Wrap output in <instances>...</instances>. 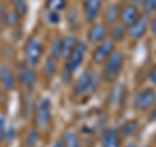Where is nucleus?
Wrapping results in <instances>:
<instances>
[{"instance_id":"nucleus-1","label":"nucleus","mask_w":156,"mask_h":147,"mask_svg":"<svg viewBox=\"0 0 156 147\" xmlns=\"http://www.w3.org/2000/svg\"><path fill=\"white\" fill-rule=\"evenodd\" d=\"M86 52H87V45L82 41H78L74 48L69 53V56L66 57V61L64 65V80L65 81H69L70 77L73 76V73L81 66L86 56Z\"/></svg>"},{"instance_id":"nucleus-2","label":"nucleus","mask_w":156,"mask_h":147,"mask_svg":"<svg viewBox=\"0 0 156 147\" xmlns=\"http://www.w3.org/2000/svg\"><path fill=\"white\" fill-rule=\"evenodd\" d=\"M125 64V56L121 51H115L112 55L107 59V61L103 65L101 70V77L105 82H113L122 72V68Z\"/></svg>"},{"instance_id":"nucleus-3","label":"nucleus","mask_w":156,"mask_h":147,"mask_svg":"<svg viewBox=\"0 0 156 147\" xmlns=\"http://www.w3.org/2000/svg\"><path fill=\"white\" fill-rule=\"evenodd\" d=\"M43 51H44V48H43L42 42L38 38H29L25 47H23V56H25L26 64H29L30 66L38 65L43 56Z\"/></svg>"},{"instance_id":"nucleus-4","label":"nucleus","mask_w":156,"mask_h":147,"mask_svg":"<svg viewBox=\"0 0 156 147\" xmlns=\"http://www.w3.org/2000/svg\"><path fill=\"white\" fill-rule=\"evenodd\" d=\"M133 104H134V108L140 112L152 109V107L156 104V91L154 89H151V87L138 91L136 95L134 96Z\"/></svg>"},{"instance_id":"nucleus-5","label":"nucleus","mask_w":156,"mask_h":147,"mask_svg":"<svg viewBox=\"0 0 156 147\" xmlns=\"http://www.w3.org/2000/svg\"><path fill=\"white\" fill-rule=\"evenodd\" d=\"M17 80L18 83L23 89L31 90L37 83V73L33 69V66L29 64H18L17 66Z\"/></svg>"},{"instance_id":"nucleus-6","label":"nucleus","mask_w":156,"mask_h":147,"mask_svg":"<svg viewBox=\"0 0 156 147\" xmlns=\"http://www.w3.org/2000/svg\"><path fill=\"white\" fill-rule=\"evenodd\" d=\"M52 106L50 99H42L35 111V126L38 129H46L51 121Z\"/></svg>"},{"instance_id":"nucleus-7","label":"nucleus","mask_w":156,"mask_h":147,"mask_svg":"<svg viewBox=\"0 0 156 147\" xmlns=\"http://www.w3.org/2000/svg\"><path fill=\"white\" fill-rule=\"evenodd\" d=\"M115 50V42L112 39H105L99 45H96L94 52H92V61L94 64L99 65V64H104L112 53H113Z\"/></svg>"},{"instance_id":"nucleus-8","label":"nucleus","mask_w":156,"mask_h":147,"mask_svg":"<svg viewBox=\"0 0 156 147\" xmlns=\"http://www.w3.org/2000/svg\"><path fill=\"white\" fill-rule=\"evenodd\" d=\"M140 18L139 9L135 4H125V5L120 9V18L119 21L122 26L130 27L133 23H135Z\"/></svg>"},{"instance_id":"nucleus-9","label":"nucleus","mask_w":156,"mask_h":147,"mask_svg":"<svg viewBox=\"0 0 156 147\" xmlns=\"http://www.w3.org/2000/svg\"><path fill=\"white\" fill-rule=\"evenodd\" d=\"M108 35V26L105 23H94L87 31V41L91 45H99L103 41H105Z\"/></svg>"},{"instance_id":"nucleus-10","label":"nucleus","mask_w":156,"mask_h":147,"mask_svg":"<svg viewBox=\"0 0 156 147\" xmlns=\"http://www.w3.org/2000/svg\"><path fill=\"white\" fill-rule=\"evenodd\" d=\"M101 0H83V16L87 22L92 23L98 18L99 13L101 11Z\"/></svg>"},{"instance_id":"nucleus-11","label":"nucleus","mask_w":156,"mask_h":147,"mask_svg":"<svg viewBox=\"0 0 156 147\" xmlns=\"http://www.w3.org/2000/svg\"><path fill=\"white\" fill-rule=\"evenodd\" d=\"M129 30H128V34H129V37L131 39H134V41H138V39L140 38H143L146 35V33L148 31V22H147V20L143 18V17H140L138 21H136L135 23H133L130 27H128Z\"/></svg>"},{"instance_id":"nucleus-12","label":"nucleus","mask_w":156,"mask_h":147,"mask_svg":"<svg viewBox=\"0 0 156 147\" xmlns=\"http://www.w3.org/2000/svg\"><path fill=\"white\" fill-rule=\"evenodd\" d=\"M0 85L4 90L11 91L14 89L16 85V78H14V73L12 69L7 65H2L0 66Z\"/></svg>"},{"instance_id":"nucleus-13","label":"nucleus","mask_w":156,"mask_h":147,"mask_svg":"<svg viewBox=\"0 0 156 147\" xmlns=\"http://www.w3.org/2000/svg\"><path fill=\"white\" fill-rule=\"evenodd\" d=\"M92 72H83L77 80L73 87V94L74 96H81V95H87V89H89V83L91 80Z\"/></svg>"},{"instance_id":"nucleus-14","label":"nucleus","mask_w":156,"mask_h":147,"mask_svg":"<svg viewBox=\"0 0 156 147\" xmlns=\"http://www.w3.org/2000/svg\"><path fill=\"white\" fill-rule=\"evenodd\" d=\"M101 147H121V137L119 130L115 128L107 129L101 139Z\"/></svg>"},{"instance_id":"nucleus-15","label":"nucleus","mask_w":156,"mask_h":147,"mask_svg":"<svg viewBox=\"0 0 156 147\" xmlns=\"http://www.w3.org/2000/svg\"><path fill=\"white\" fill-rule=\"evenodd\" d=\"M120 5L117 3L113 4H109L108 7L105 8V11L103 13V20H104V23L107 26H113L117 23L120 18Z\"/></svg>"},{"instance_id":"nucleus-16","label":"nucleus","mask_w":156,"mask_h":147,"mask_svg":"<svg viewBox=\"0 0 156 147\" xmlns=\"http://www.w3.org/2000/svg\"><path fill=\"white\" fill-rule=\"evenodd\" d=\"M138 129H139V122L136 120H129V121H125L117 130H119L121 139H126L133 137L138 131Z\"/></svg>"},{"instance_id":"nucleus-17","label":"nucleus","mask_w":156,"mask_h":147,"mask_svg":"<svg viewBox=\"0 0 156 147\" xmlns=\"http://www.w3.org/2000/svg\"><path fill=\"white\" fill-rule=\"evenodd\" d=\"M46 12L60 13L66 8V0H46Z\"/></svg>"},{"instance_id":"nucleus-18","label":"nucleus","mask_w":156,"mask_h":147,"mask_svg":"<svg viewBox=\"0 0 156 147\" xmlns=\"http://www.w3.org/2000/svg\"><path fill=\"white\" fill-rule=\"evenodd\" d=\"M62 147H81L80 145V139H78L77 134L74 131H66L62 137Z\"/></svg>"},{"instance_id":"nucleus-19","label":"nucleus","mask_w":156,"mask_h":147,"mask_svg":"<svg viewBox=\"0 0 156 147\" xmlns=\"http://www.w3.org/2000/svg\"><path fill=\"white\" fill-rule=\"evenodd\" d=\"M126 27L122 26L121 23H119V25H113L112 26V30H111V38L113 42H121L124 41L125 37H126Z\"/></svg>"},{"instance_id":"nucleus-20","label":"nucleus","mask_w":156,"mask_h":147,"mask_svg":"<svg viewBox=\"0 0 156 147\" xmlns=\"http://www.w3.org/2000/svg\"><path fill=\"white\" fill-rule=\"evenodd\" d=\"M77 45V39L73 35H66L62 38V57H68L72 50Z\"/></svg>"},{"instance_id":"nucleus-21","label":"nucleus","mask_w":156,"mask_h":147,"mask_svg":"<svg viewBox=\"0 0 156 147\" xmlns=\"http://www.w3.org/2000/svg\"><path fill=\"white\" fill-rule=\"evenodd\" d=\"M12 7H13V11L20 17H25L27 14V11H29L27 0H12Z\"/></svg>"},{"instance_id":"nucleus-22","label":"nucleus","mask_w":156,"mask_h":147,"mask_svg":"<svg viewBox=\"0 0 156 147\" xmlns=\"http://www.w3.org/2000/svg\"><path fill=\"white\" fill-rule=\"evenodd\" d=\"M50 57L55 59V60L62 57V39L61 38H56L52 42L51 48H50Z\"/></svg>"},{"instance_id":"nucleus-23","label":"nucleus","mask_w":156,"mask_h":147,"mask_svg":"<svg viewBox=\"0 0 156 147\" xmlns=\"http://www.w3.org/2000/svg\"><path fill=\"white\" fill-rule=\"evenodd\" d=\"M55 61H56V60H55V59H52V57H50V59H48V60L46 61L44 68H43V72H44V76H46L47 78H52L53 76H55L56 69H57Z\"/></svg>"},{"instance_id":"nucleus-24","label":"nucleus","mask_w":156,"mask_h":147,"mask_svg":"<svg viewBox=\"0 0 156 147\" xmlns=\"http://www.w3.org/2000/svg\"><path fill=\"white\" fill-rule=\"evenodd\" d=\"M140 7L144 14H151L156 11V0H140Z\"/></svg>"},{"instance_id":"nucleus-25","label":"nucleus","mask_w":156,"mask_h":147,"mask_svg":"<svg viewBox=\"0 0 156 147\" xmlns=\"http://www.w3.org/2000/svg\"><path fill=\"white\" fill-rule=\"evenodd\" d=\"M20 18H21V17H20L14 11L5 12V18H4V21H5V26H8V27L16 26L17 23H18V20Z\"/></svg>"},{"instance_id":"nucleus-26","label":"nucleus","mask_w":156,"mask_h":147,"mask_svg":"<svg viewBox=\"0 0 156 147\" xmlns=\"http://www.w3.org/2000/svg\"><path fill=\"white\" fill-rule=\"evenodd\" d=\"M39 142V133L37 129H33L29 131L26 137V147H35Z\"/></svg>"},{"instance_id":"nucleus-27","label":"nucleus","mask_w":156,"mask_h":147,"mask_svg":"<svg viewBox=\"0 0 156 147\" xmlns=\"http://www.w3.org/2000/svg\"><path fill=\"white\" fill-rule=\"evenodd\" d=\"M99 83H100V77L98 76V74H95V73H92V74H91L90 83H89V89H87V95L92 94V92H94V91L98 89Z\"/></svg>"},{"instance_id":"nucleus-28","label":"nucleus","mask_w":156,"mask_h":147,"mask_svg":"<svg viewBox=\"0 0 156 147\" xmlns=\"http://www.w3.org/2000/svg\"><path fill=\"white\" fill-rule=\"evenodd\" d=\"M46 20L50 25H57V23L60 22V13L46 12Z\"/></svg>"},{"instance_id":"nucleus-29","label":"nucleus","mask_w":156,"mask_h":147,"mask_svg":"<svg viewBox=\"0 0 156 147\" xmlns=\"http://www.w3.org/2000/svg\"><path fill=\"white\" fill-rule=\"evenodd\" d=\"M5 137V120L0 117V142Z\"/></svg>"},{"instance_id":"nucleus-30","label":"nucleus","mask_w":156,"mask_h":147,"mask_svg":"<svg viewBox=\"0 0 156 147\" xmlns=\"http://www.w3.org/2000/svg\"><path fill=\"white\" fill-rule=\"evenodd\" d=\"M148 80H150V82H151V85L156 87V65L154 66V69L151 70V73H150V77H148Z\"/></svg>"},{"instance_id":"nucleus-31","label":"nucleus","mask_w":156,"mask_h":147,"mask_svg":"<svg viewBox=\"0 0 156 147\" xmlns=\"http://www.w3.org/2000/svg\"><path fill=\"white\" fill-rule=\"evenodd\" d=\"M4 18H5V11H4V9H0V31H2V29L5 26Z\"/></svg>"},{"instance_id":"nucleus-32","label":"nucleus","mask_w":156,"mask_h":147,"mask_svg":"<svg viewBox=\"0 0 156 147\" xmlns=\"http://www.w3.org/2000/svg\"><path fill=\"white\" fill-rule=\"evenodd\" d=\"M148 120L150 121H156V104L152 107V109H151V113L148 116Z\"/></svg>"},{"instance_id":"nucleus-33","label":"nucleus","mask_w":156,"mask_h":147,"mask_svg":"<svg viewBox=\"0 0 156 147\" xmlns=\"http://www.w3.org/2000/svg\"><path fill=\"white\" fill-rule=\"evenodd\" d=\"M151 33H152L154 37H156V16L154 18V21L151 22Z\"/></svg>"},{"instance_id":"nucleus-34","label":"nucleus","mask_w":156,"mask_h":147,"mask_svg":"<svg viewBox=\"0 0 156 147\" xmlns=\"http://www.w3.org/2000/svg\"><path fill=\"white\" fill-rule=\"evenodd\" d=\"M136 2H140V0H119V3H122L124 5L125 4H134Z\"/></svg>"},{"instance_id":"nucleus-35","label":"nucleus","mask_w":156,"mask_h":147,"mask_svg":"<svg viewBox=\"0 0 156 147\" xmlns=\"http://www.w3.org/2000/svg\"><path fill=\"white\" fill-rule=\"evenodd\" d=\"M53 147H62V143L61 142H56V143L53 145Z\"/></svg>"},{"instance_id":"nucleus-36","label":"nucleus","mask_w":156,"mask_h":147,"mask_svg":"<svg viewBox=\"0 0 156 147\" xmlns=\"http://www.w3.org/2000/svg\"><path fill=\"white\" fill-rule=\"evenodd\" d=\"M126 147H135V145H134V143H130V145H128Z\"/></svg>"}]
</instances>
